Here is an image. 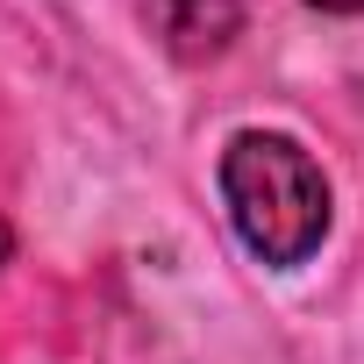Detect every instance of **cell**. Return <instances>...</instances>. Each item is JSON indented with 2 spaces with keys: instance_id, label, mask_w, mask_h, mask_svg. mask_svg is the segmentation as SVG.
<instances>
[{
  "instance_id": "cell-1",
  "label": "cell",
  "mask_w": 364,
  "mask_h": 364,
  "mask_svg": "<svg viewBox=\"0 0 364 364\" xmlns=\"http://www.w3.org/2000/svg\"><path fill=\"white\" fill-rule=\"evenodd\" d=\"M222 200H229L243 250L257 264H279V272L307 264L336 222V200H328V178H321L314 150L300 136H279V129H236L229 136Z\"/></svg>"
},
{
  "instance_id": "cell-2",
  "label": "cell",
  "mask_w": 364,
  "mask_h": 364,
  "mask_svg": "<svg viewBox=\"0 0 364 364\" xmlns=\"http://www.w3.org/2000/svg\"><path fill=\"white\" fill-rule=\"evenodd\" d=\"M150 22L164 36L171 58H186V65H208L236 43L243 29V0H150Z\"/></svg>"
},
{
  "instance_id": "cell-3",
  "label": "cell",
  "mask_w": 364,
  "mask_h": 364,
  "mask_svg": "<svg viewBox=\"0 0 364 364\" xmlns=\"http://www.w3.org/2000/svg\"><path fill=\"white\" fill-rule=\"evenodd\" d=\"M307 8H321V15H357L364 0H307Z\"/></svg>"
},
{
  "instance_id": "cell-4",
  "label": "cell",
  "mask_w": 364,
  "mask_h": 364,
  "mask_svg": "<svg viewBox=\"0 0 364 364\" xmlns=\"http://www.w3.org/2000/svg\"><path fill=\"white\" fill-rule=\"evenodd\" d=\"M0 257H8V229H0Z\"/></svg>"
}]
</instances>
